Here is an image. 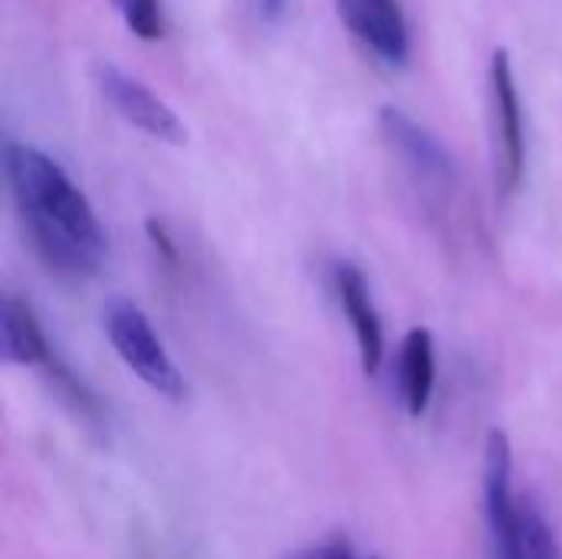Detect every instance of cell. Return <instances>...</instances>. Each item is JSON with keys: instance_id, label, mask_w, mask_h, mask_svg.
Here are the masks:
<instances>
[{"instance_id": "obj_1", "label": "cell", "mask_w": 562, "mask_h": 559, "mask_svg": "<svg viewBox=\"0 0 562 559\" xmlns=\"http://www.w3.org/2000/svg\"><path fill=\"white\" fill-rule=\"evenodd\" d=\"M3 168L40 260L59 277H92L105 260V234L72 178L49 155L20 142L7 145Z\"/></svg>"}, {"instance_id": "obj_2", "label": "cell", "mask_w": 562, "mask_h": 559, "mask_svg": "<svg viewBox=\"0 0 562 559\" xmlns=\"http://www.w3.org/2000/svg\"><path fill=\"white\" fill-rule=\"evenodd\" d=\"M105 336L112 343V349L119 353V359L161 399L168 402H181L188 385L184 376L178 372L175 359L168 356V349L161 346L158 333L151 329L148 316L132 303V300H112L105 306Z\"/></svg>"}, {"instance_id": "obj_3", "label": "cell", "mask_w": 562, "mask_h": 559, "mask_svg": "<svg viewBox=\"0 0 562 559\" xmlns=\"http://www.w3.org/2000/svg\"><path fill=\"white\" fill-rule=\"evenodd\" d=\"M379 128L382 138L389 142V148L402 158V165L412 171V178L418 185H425V191L431 194H451L458 188V168L454 158L448 155V148L425 128L418 125L408 112L385 105L379 112Z\"/></svg>"}, {"instance_id": "obj_4", "label": "cell", "mask_w": 562, "mask_h": 559, "mask_svg": "<svg viewBox=\"0 0 562 559\" xmlns=\"http://www.w3.org/2000/svg\"><path fill=\"white\" fill-rule=\"evenodd\" d=\"M491 105H494V145H497V181L507 194H514L524 181L527 165V138H524V105L510 56L504 49L494 53L491 63Z\"/></svg>"}, {"instance_id": "obj_5", "label": "cell", "mask_w": 562, "mask_h": 559, "mask_svg": "<svg viewBox=\"0 0 562 559\" xmlns=\"http://www.w3.org/2000/svg\"><path fill=\"white\" fill-rule=\"evenodd\" d=\"M95 82L99 92L105 96V102L135 128H142L145 135L168 142V145H184L188 132L184 122L175 115V109L158 99L145 82H138L135 76L122 72L119 66H99L95 69Z\"/></svg>"}, {"instance_id": "obj_6", "label": "cell", "mask_w": 562, "mask_h": 559, "mask_svg": "<svg viewBox=\"0 0 562 559\" xmlns=\"http://www.w3.org/2000/svg\"><path fill=\"white\" fill-rule=\"evenodd\" d=\"M342 23L389 66H405L412 36L398 0H336Z\"/></svg>"}, {"instance_id": "obj_7", "label": "cell", "mask_w": 562, "mask_h": 559, "mask_svg": "<svg viewBox=\"0 0 562 559\" xmlns=\"http://www.w3.org/2000/svg\"><path fill=\"white\" fill-rule=\"evenodd\" d=\"M336 293H339V306L356 333L366 376H379L382 359H385V329H382L379 310L372 303L366 273L356 264H339L336 267Z\"/></svg>"}, {"instance_id": "obj_8", "label": "cell", "mask_w": 562, "mask_h": 559, "mask_svg": "<svg viewBox=\"0 0 562 559\" xmlns=\"http://www.w3.org/2000/svg\"><path fill=\"white\" fill-rule=\"evenodd\" d=\"M484 511L491 527V547L501 550L517 524V497H514V451L510 438L494 428L484 448Z\"/></svg>"}, {"instance_id": "obj_9", "label": "cell", "mask_w": 562, "mask_h": 559, "mask_svg": "<svg viewBox=\"0 0 562 559\" xmlns=\"http://www.w3.org/2000/svg\"><path fill=\"white\" fill-rule=\"evenodd\" d=\"M398 379H402V402L412 418H422L431 405L435 395V379H438V359H435V336L431 329L418 326L405 336L402 343V359H398Z\"/></svg>"}, {"instance_id": "obj_10", "label": "cell", "mask_w": 562, "mask_h": 559, "mask_svg": "<svg viewBox=\"0 0 562 559\" xmlns=\"http://www.w3.org/2000/svg\"><path fill=\"white\" fill-rule=\"evenodd\" d=\"M3 356L10 366H40L46 369L56 353L46 339V333L40 329L33 310L16 300V297H7L3 300Z\"/></svg>"}, {"instance_id": "obj_11", "label": "cell", "mask_w": 562, "mask_h": 559, "mask_svg": "<svg viewBox=\"0 0 562 559\" xmlns=\"http://www.w3.org/2000/svg\"><path fill=\"white\" fill-rule=\"evenodd\" d=\"M494 559H562V554L547 517L533 504H520L514 534L501 550H494Z\"/></svg>"}, {"instance_id": "obj_12", "label": "cell", "mask_w": 562, "mask_h": 559, "mask_svg": "<svg viewBox=\"0 0 562 559\" xmlns=\"http://www.w3.org/2000/svg\"><path fill=\"white\" fill-rule=\"evenodd\" d=\"M122 10L125 26L138 40H161L165 36V16H161V0H112Z\"/></svg>"}, {"instance_id": "obj_13", "label": "cell", "mask_w": 562, "mask_h": 559, "mask_svg": "<svg viewBox=\"0 0 562 559\" xmlns=\"http://www.w3.org/2000/svg\"><path fill=\"white\" fill-rule=\"evenodd\" d=\"M300 559H359V557H356V550H352L346 540H329V544H323V547H316V550L303 554Z\"/></svg>"}, {"instance_id": "obj_14", "label": "cell", "mask_w": 562, "mask_h": 559, "mask_svg": "<svg viewBox=\"0 0 562 559\" xmlns=\"http://www.w3.org/2000/svg\"><path fill=\"white\" fill-rule=\"evenodd\" d=\"M148 237H151L155 250H161V254H165V260H168V264H175V260H178V250H175L171 237L165 234V227H161L158 221H148Z\"/></svg>"}, {"instance_id": "obj_15", "label": "cell", "mask_w": 562, "mask_h": 559, "mask_svg": "<svg viewBox=\"0 0 562 559\" xmlns=\"http://www.w3.org/2000/svg\"><path fill=\"white\" fill-rule=\"evenodd\" d=\"M254 3H257V13L267 16V20H277L286 10V0H254Z\"/></svg>"}]
</instances>
